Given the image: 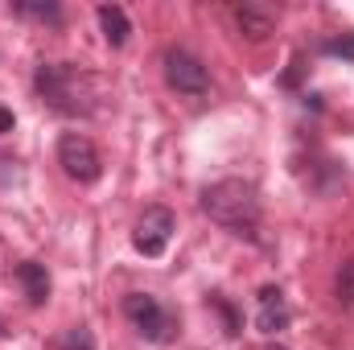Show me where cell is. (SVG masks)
<instances>
[{"label": "cell", "mask_w": 354, "mask_h": 350, "mask_svg": "<svg viewBox=\"0 0 354 350\" xmlns=\"http://www.w3.org/2000/svg\"><path fill=\"white\" fill-rule=\"evenodd\" d=\"M202 210L210 214V223L227 227L231 235L256 239V231H260V194L243 177H223V181L206 185L202 190Z\"/></svg>", "instance_id": "cell-1"}, {"label": "cell", "mask_w": 354, "mask_h": 350, "mask_svg": "<svg viewBox=\"0 0 354 350\" xmlns=\"http://www.w3.org/2000/svg\"><path fill=\"white\" fill-rule=\"evenodd\" d=\"M37 95L62 111V116H91L95 111V95H91V83L83 71H75L71 62H41L37 66V79H33Z\"/></svg>", "instance_id": "cell-2"}, {"label": "cell", "mask_w": 354, "mask_h": 350, "mask_svg": "<svg viewBox=\"0 0 354 350\" xmlns=\"http://www.w3.org/2000/svg\"><path fill=\"white\" fill-rule=\"evenodd\" d=\"M124 317L136 326L140 338L149 342H174L177 338V317L149 293H128L124 297Z\"/></svg>", "instance_id": "cell-3"}, {"label": "cell", "mask_w": 354, "mask_h": 350, "mask_svg": "<svg viewBox=\"0 0 354 350\" xmlns=\"http://www.w3.org/2000/svg\"><path fill=\"white\" fill-rule=\"evenodd\" d=\"M174 231H177V219H174L169 206H145V214H140L136 227H132V243H136L140 256L157 260V256H165Z\"/></svg>", "instance_id": "cell-4"}, {"label": "cell", "mask_w": 354, "mask_h": 350, "mask_svg": "<svg viewBox=\"0 0 354 350\" xmlns=\"http://www.w3.org/2000/svg\"><path fill=\"white\" fill-rule=\"evenodd\" d=\"M58 165L66 169L71 181H83V185L99 181V174H103V161H99L95 145H91L83 132H66L58 140Z\"/></svg>", "instance_id": "cell-5"}, {"label": "cell", "mask_w": 354, "mask_h": 350, "mask_svg": "<svg viewBox=\"0 0 354 350\" xmlns=\"http://www.w3.org/2000/svg\"><path fill=\"white\" fill-rule=\"evenodd\" d=\"M165 79L169 87L181 91V95H206L210 91V71L198 54L189 50H169L165 54Z\"/></svg>", "instance_id": "cell-6"}, {"label": "cell", "mask_w": 354, "mask_h": 350, "mask_svg": "<svg viewBox=\"0 0 354 350\" xmlns=\"http://www.w3.org/2000/svg\"><path fill=\"white\" fill-rule=\"evenodd\" d=\"M231 21H235L239 37H248V42H268L276 33V12L264 8V4H235Z\"/></svg>", "instance_id": "cell-7"}, {"label": "cell", "mask_w": 354, "mask_h": 350, "mask_svg": "<svg viewBox=\"0 0 354 350\" xmlns=\"http://www.w3.org/2000/svg\"><path fill=\"white\" fill-rule=\"evenodd\" d=\"M288 322H292V313H288L284 293L268 284L264 293H260V309H256V326H260V334H280V330H288Z\"/></svg>", "instance_id": "cell-8"}, {"label": "cell", "mask_w": 354, "mask_h": 350, "mask_svg": "<svg viewBox=\"0 0 354 350\" xmlns=\"http://www.w3.org/2000/svg\"><path fill=\"white\" fill-rule=\"evenodd\" d=\"M17 280H21V288H25V297H29V305H46V297H50V276H46V268L33 260L17 264Z\"/></svg>", "instance_id": "cell-9"}, {"label": "cell", "mask_w": 354, "mask_h": 350, "mask_svg": "<svg viewBox=\"0 0 354 350\" xmlns=\"http://www.w3.org/2000/svg\"><path fill=\"white\" fill-rule=\"evenodd\" d=\"M99 29H103V37L111 46H124L128 33H132V21H128V12L120 4H99Z\"/></svg>", "instance_id": "cell-10"}, {"label": "cell", "mask_w": 354, "mask_h": 350, "mask_svg": "<svg viewBox=\"0 0 354 350\" xmlns=\"http://www.w3.org/2000/svg\"><path fill=\"white\" fill-rule=\"evenodd\" d=\"M17 17H33V21H62L58 4H12Z\"/></svg>", "instance_id": "cell-11"}, {"label": "cell", "mask_w": 354, "mask_h": 350, "mask_svg": "<svg viewBox=\"0 0 354 350\" xmlns=\"http://www.w3.org/2000/svg\"><path fill=\"white\" fill-rule=\"evenodd\" d=\"M338 301L354 309V260L342 264V272H338Z\"/></svg>", "instance_id": "cell-12"}, {"label": "cell", "mask_w": 354, "mask_h": 350, "mask_svg": "<svg viewBox=\"0 0 354 350\" xmlns=\"http://www.w3.org/2000/svg\"><path fill=\"white\" fill-rule=\"evenodd\" d=\"M326 54H334V58H354V37H330L326 42Z\"/></svg>", "instance_id": "cell-13"}, {"label": "cell", "mask_w": 354, "mask_h": 350, "mask_svg": "<svg viewBox=\"0 0 354 350\" xmlns=\"http://www.w3.org/2000/svg\"><path fill=\"white\" fill-rule=\"evenodd\" d=\"M12 128V111L8 107H0V132H8Z\"/></svg>", "instance_id": "cell-14"}, {"label": "cell", "mask_w": 354, "mask_h": 350, "mask_svg": "<svg viewBox=\"0 0 354 350\" xmlns=\"http://www.w3.org/2000/svg\"><path fill=\"white\" fill-rule=\"evenodd\" d=\"M268 350H284V347H268Z\"/></svg>", "instance_id": "cell-15"}]
</instances>
